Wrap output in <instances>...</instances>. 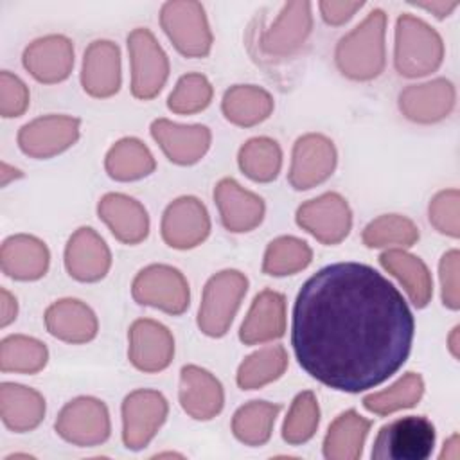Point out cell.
Here are the masks:
<instances>
[{
    "label": "cell",
    "mask_w": 460,
    "mask_h": 460,
    "mask_svg": "<svg viewBox=\"0 0 460 460\" xmlns=\"http://www.w3.org/2000/svg\"><path fill=\"white\" fill-rule=\"evenodd\" d=\"M128 358L135 368L155 374L171 365L174 338L164 323L151 318L135 320L128 331Z\"/></svg>",
    "instance_id": "2e32d148"
},
{
    "label": "cell",
    "mask_w": 460,
    "mask_h": 460,
    "mask_svg": "<svg viewBox=\"0 0 460 460\" xmlns=\"http://www.w3.org/2000/svg\"><path fill=\"white\" fill-rule=\"evenodd\" d=\"M449 350H451L453 358H458V325L453 329V332L449 336Z\"/></svg>",
    "instance_id": "f907efd6"
},
{
    "label": "cell",
    "mask_w": 460,
    "mask_h": 460,
    "mask_svg": "<svg viewBox=\"0 0 460 460\" xmlns=\"http://www.w3.org/2000/svg\"><path fill=\"white\" fill-rule=\"evenodd\" d=\"M178 399L183 411L196 420L214 419L225 404V392L216 376L208 370L185 365L180 372Z\"/></svg>",
    "instance_id": "7402d4cb"
},
{
    "label": "cell",
    "mask_w": 460,
    "mask_h": 460,
    "mask_svg": "<svg viewBox=\"0 0 460 460\" xmlns=\"http://www.w3.org/2000/svg\"><path fill=\"white\" fill-rule=\"evenodd\" d=\"M288 368V352L282 345H268L244 358L237 368L241 390H257L279 379Z\"/></svg>",
    "instance_id": "d6a6232c"
},
{
    "label": "cell",
    "mask_w": 460,
    "mask_h": 460,
    "mask_svg": "<svg viewBox=\"0 0 460 460\" xmlns=\"http://www.w3.org/2000/svg\"><path fill=\"white\" fill-rule=\"evenodd\" d=\"M280 404L268 401H250L232 417V431L246 446H262L270 440Z\"/></svg>",
    "instance_id": "836d02e7"
},
{
    "label": "cell",
    "mask_w": 460,
    "mask_h": 460,
    "mask_svg": "<svg viewBox=\"0 0 460 460\" xmlns=\"http://www.w3.org/2000/svg\"><path fill=\"white\" fill-rule=\"evenodd\" d=\"M99 217L115 239L124 244H138L149 234V216L140 201L120 192H108L97 205Z\"/></svg>",
    "instance_id": "cb8c5ba5"
},
{
    "label": "cell",
    "mask_w": 460,
    "mask_h": 460,
    "mask_svg": "<svg viewBox=\"0 0 460 460\" xmlns=\"http://www.w3.org/2000/svg\"><path fill=\"white\" fill-rule=\"evenodd\" d=\"M47 331L66 343H88L97 336L99 323L95 313L77 298H61L45 311Z\"/></svg>",
    "instance_id": "484cf974"
},
{
    "label": "cell",
    "mask_w": 460,
    "mask_h": 460,
    "mask_svg": "<svg viewBox=\"0 0 460 460\" xmlns=\"http://www.w3.org/2000/svg\"><path fill=\"white\" fill-rule=\"evenodd\" d=\"M363 244L368 248H385V246H413L419 239L417 225L401 214H385L370 221L363 234Z\"/></svg>",
    "instance_id": "f35d334b"
},
{
    "label": "cell",
    "mask_w": 460,
    "mask_h": 460,
    "mask_svg": "<svg viewBox=\"0 0 460 460\" xmlns=\"http://www.w3.org/2000/svg\"><path fill=\"white\" fill-rule=\"evenodd\" d=\"M295 217L296 225L322 244L341 243L352 228L350 207L338 192H325L302 203Z\"/></svg>",
    "instance_id": "7c38bea8"
},
{
    "label": "cell",
    "mask_w": 460,
    "mask_h": 460,
    "mask_svg": "<svg viewBox=\"0 0 460 460\" xmlns=\"http://www.w3.org/2000/svg\"><path fill=\"white\" fill-rule=\"evenodd\" d=\"M410 5L426 9L429 13H433L438 20L449 16L453 13V9H456L458 2H444V0H433V2H410Z\"/></svg>",
    "instance_id": "7dc6e473"
},
{
    "label": "cell",
    "mask_w": 460,
    "mask_h": 460,
    "mask_svg": "<svg viewBox=\"0 0 460 460\" xmlns=\"http://www.w3.org/2000/svg\"><path fill=\"white\" fill-rule=\"evenodd\" d=\"M379 262L402 284L410 302L415 307L422 309L429 304L433 295V280L422 259L401 248H390L379 255Z\"/></svg>",
    "instance_id": "f1b7e54d"
},
{
    "label": "cell",
    "mask_w": 460,
    "mask_h": 460,
    "mask_svg": "<svg viewBox=\"0 0 460 460\" xmlns=\"http://www.w3.org/2000/svg\"><path fill=\"white\" fill-rule=\"evenodd\" d=\"M365 2H349V0H323L318 4L322 18L329 25H341L352 18L356 11H359Z\"/></svg>",
    "instance_id": "f6af8a7d"
},
{
    "label": "cell",
    "mask_w": 460,
    "mask_h": 460,
    "mask_svg": "<svg viewBox=\"0 0 460 460\" xmlns=\"http://www.w3.org/2000/svg\"><path fill=\"white\" fill-rule=\"evenodd\" d=\"M221 110L228 122L241 128H252L271 115L273 97L261 86L235 84L225 92Z\"/></svg>",
    "instance_id": "4dcf8cb0"
},
{
    "label": "cell",
    "mask_w": 460,
    "mask_h": 460,
    "mask_svg": "<svg viewBox=\"0 0 460 460\" xmlns=\"http://www.w3.org/2000/svg\"><path fill=\"white\" fill-rule=\"evenodd\" d=\"M0 417L14 433L31 431L38 428L45 417V399L34 388L18 383H2Z\"/></svg>",
    "instance_id": "83f0119b"
},
{
    "label": "cell",
    "mask_w": 460,
    "mask_h": 460,
    "mask_svg": "<svg viewBox=\"0 0 460 460\" xmlns=\"http://www.w3.org/2000/svg\"><path fill=\"white\" fill-rule=\"evenodd\" d=\"M29 106V90L25 83L7 72L2 70L0 74V115L9 117H20Z\"/></svg>",
    "instance_id": "7bdbcfd3"
},
{
    "label": "cell",
    "mask_w": 460,
    "mask_h": 460,
    "mask_svg": "<svg viewBox=\"0 0 460 460\" xmlns=\"http://www.w3.org/2000/svg\"><path fill=\"white\" fill-rule=\"evenodd\" d=\"M313 250L309 244L293 235H282L273 239L262 261V271L271 277H286L302 271L311 264Z\"/></svg>",
    "instance_id": "8d00e7d4"
},
{
    "label": "cell",
    "mask_w": 460,
    "mask_h": 460,
    "mask_svg": "<svg viewBox=\"0 0 460 460\" xmlns=\"http://www.w3.org/2000/svg\"><path fill=\"white\" fill-rule=\"evenodd\" d=\"M221 223L230 232H250L261 225L266 207L261 196L241 187L234 178H223L214 189Z\"/></svg>",
    "instance_id": "603a6c76"
},
{
    "label": "cell",
    "mask_w": 460,
    "mask_h": 460,
    "mask_svg": "<svg viewBox=\"0 0 460 460\" xmlns=\"http://www.w3.org/2000/svg\"><path fill=\"white\" fill-rule=\"evenodd\" d=\"M49 359L45 343L25 334H11L0 343L2 372L38 374Z\"/></svg>",
    "instance_id": "d590c367"
},
{
    "label": "cell",
    "mask_w": 460,
    "mask_h": 460,
    "mask_svg": "<svg viewBox=\"0 0 460 460\" xmlns=\"http://www.w3.org/2000/svg\"><path fill=\"white\" fill-rule=\"evenodd\" d=\"M137 304L156 307L178 316L187 311L190 302L189 282L183 273L167 264H151L137 273L131 284Z\"/></svg>",
    "instance_id": "ba28073f"
},
{
    "label": "cell",
    "mask_w": 460,
    "mask_h": 460,
    "mask_svg": "<svg viewBox=\"0 0 460 460\" xmlns=\"http://www.w3.org/2000/svg\"><path fill=\"white\" fill-rule=\"evenodd\" d=\"M286 332V296L273 289L261 291L239 329L244 345H257L277 340Z\"/></svg>",
    "instance_id": "d4e9b609"
},
{
    "label": "cell",
    "mask_w": 460,
    "mask_h": 460,
    "mask_svg": "<svg viewBox=\"0 0 460 460\" xmlns=\"http://www.w3.org/2000/svg\"><path fill=\"white\" fill-rule=\"evenodd\" d=\"M424 394V381L420 374L406 372L390 388L370 394L363 399V406L376 415H390L399 410L413 408Z\"/></svg>",
    "instance_id": "74e56055"
},
{
    "label": "cell",
    "mask_w": 460,
    "mask_h": 460,
    "mask_svg": "<svg viewBox=\"0 0 460 460\" xmlns=\"http://www.w3.org/2000/svg\"><path fill=\"white\" fill-rule=\"evenodd\" d=\"M320 424V408L316 395L311 390L300 392L288 411V417L282 426V438L291 444L298 446L313 438Z\"/></svg>",
    "instance_id": "ab89813d"
},
{
    "label": "cell",
    "mask_w": 460,
    "mask_h": 460,
    "mask_svg": "<svg viewBox=\"0 0 460 460\" xmlns=\"http://www.w3.org/2000/svg\"><path fill=\"white\" fill-rule=\"evenodd\" d=\"M455 86L446 77L422 84H410L399 93L401 113L419 124H433L446 119L455 106Z\"/></svg>",
    "instance_id": "ac0fdd59"
},
{
    "label": "cell",
    "mask_w": 460,
    "mask_h": 460,
    "mask_svg": "<svg viewBox=\"0 0 460 460\" xmlns=\"http://www.w3.org/2000/svg\"><path fill=\"white\" fill-rule=\"evenodd\" d=\"M111 266V253L104 239L90 226L77 228L65 248V268L79 282L104 279Z\"/></svg>",
    "instance_id": "ffe728a7"
},
{
    "label": "cell",
    "mask_w": 460,
    "mask_h": 460,
    "mask_svg": "<svg viewBox=\"0 0 460 460\" xmlns=\"http://www.w3.org/2000/svg\"><path fill=\"white\" fill-rule=\"evenodd\" d=\"M386 14L374 9L349 34L340 38L334 59L340 72L354 81H370L385 70Z\"/></svg>",
    "instance_id": "7a4b0ae2"
},
{
    "label": "cell",
    "mask_w": 460,
    "mask_h": 460,
    "mask_svg": "<svg viewBox=\"0 0 460 460\" xmlns=\"http://www.w3.org/2000/svg\"><path fill=\"white\" fill-rule=\"evenodd\" d=\"M237 162L241 171L253 181H273L282 167L280 146L268 137H255L239 149Z\"/></svg>",
    "instance_id": "e575fe53"
},
{
    "label": "cell",
    "mask_w": 460,
    "mask_h": 460,
    "mask_svg": "<svg viewBox=\"0 0 460 460\" xmlns=\"http://www.w3.org/2000/svg\"><path fill=\"white\" fill-rule=\"evenodd\" d=\"M151 137L162 147L164 155L178 165L199 162L212 140L210 129L203 124H176L167 119L153 120Z\"/></svg>",
    "instance_id": "e0dca14e"
},
{
    "label": "cell",
    "mask_w": 460,
    "mask_h": 460,
    "mask_svg": "<svg viewBox=\"0 0 460 460\" xmlns=\"http://www.w3.org/2000/svg\"><path fill=\"white\" fill-rule=\"evenodd\" d=\"M458 262L460 253L458 250H449L442 255L438 264V277H440V295L442 304L453 311L460 307V295H458Z\"/></svg>",
    "instance_id": "ee69618b"
},
{
    "label": "cell",
    "mask_w": 460,
    "mask_h": 460,
    "mask_svg": "<svg viewBox=\"0 0 460 460\" xmlns=\"http://www.w3.org/2000/svg\"><path fill=\"white\" fill-rule=\"evenodd\" d=\"M336 160L338 155L331 138L320 133H307L296 138L293 146L288 180L296 190L313 189L334 172Z\"/></svg>",
    "instance_id": "4fadbf2b"
},
{
    "label": "cell",
    "mask_w": 460,
    "mask_h": 460,
    "mask_svg": "<svg viewBox=\"0 0 460 460\" xmlns=\"http://www.w3.org/2000/svg\"><path fill=\"white\" fill-rule=\"evenodd\" d=\"M212 84L203 74H185L178 79L167 99V108L178 115H192L205 110L212 101Z\"/></svg>",
    "instance_id": "60d3db41"
},
{
    "label": "cell",
    "mask_w": 460,
    "mask_h": 460,
    "mask_svg": "<svg viewBox=\"0 0 460 460\" xmlns=\"http://www.w3.org/2000/svg\"><path fill=\"white\" fill-rule=\"evenodd\" d=\"M160 25L181 56L205 58L210 52L214 38L205 9L199 2H165L160 9Z\"/></svg>",
    "instance_id": "8992f818"
},
{
    "label": "cell",
    "mask_w": 460,
    "mask_h": 460,
    "mask_svg": "<svg viewBox=\"0 0 460 460\" xmlns=\"http://www.w3.org/2000/svg\"><path fill=\"white\" fill-rule=\"evenodd\" d=\"M162 239L176 250L201 244L210 234L207 207L194 196H181L167 205L162 216Z\"/></svg>",
    "instance_id": "9a60e30c"
},
{
    "label": "cell",
    "mask_w": 460,
    "mask_h": 460,
    "mask_svg": "<svg viewBox=\"0 0 460 460\" xmlns=\"http://www.w3.org/2000/svg\"><path fill=\"white\" fill-rule=\"evenodd\" d=\"M435 426L422 415L385 424L374 440L372 460H426L435 447Z\"/></svg>",
    "instance_id": "5b68a950"
},
{
    "label": "cell",
    "mask_w": 460,
    "mask_h": 460,
    "mask_svg": "<svg viewBox=\"0 0 460 460\" xmlns=\"http://www.w3.org/2000/svg\"><path fill=\"white\" fill-rule=\"evenodd\" d=\"M50 262L49 248L34 235L16 234L4 241L0 250L2 271L14 280L41 279Z\"/></svg>",
    "instance_id": "4316f807"
},
{
    "label": "cell",
    "mask_w": 460,
    "mask_h": 460,
    "mask_svg": "<svg viewBox=\"0 0 460 460\" xmlns=\"http://www.w3.org/2000/svg\"><path fill=\"white\" fill-rule=\"evenodd\" d=\"M23 174H22V171H18V169H14V167H9L7 164H2V185L5 187L7 185V181L11 180V178H22Z\"/></svg>",
    "instance_id": "681fc988"
},
{
    "label": "cell",
    "mask_w": 460,
    "mask_h": 460,
    "mask_svg": "<svg viewBox=\"0 0 460 460\" xmlns=\"http://www.w3.org/2000/svg\"><path fill=\"white\" fill-rule=\"evenodd\" d=\"M169 406L165 397L149 388H140L122 401V442L128 449H144L165 422Z\"/></svg>",
    "instance_id": "8fae6325"
},
{
    "label": "cell",
    "mask_w": 460,
    "mask_h": 460,
    "mask_svg": "<svg viewBox=\"0 0 460 460\" xmlns=\"http://www.w3.org/2000/svg\"><path fill=\"white\" fill-rule=\"evenodd\" d=\"M104 167L110 178L117 181H133L149 176L155 171L156 162L142 140L126 137L115 142L106 153Z\"/></svg>",
    "instance_id": "1f68e13d"
},
{
    "label": "cell",
    "mask_w": 460,
    "mask_h": 460,
    "mask_svg": "<svg viewBox=\"0 0 460 460\" xmlns=\"http://www.w3.org/2000/svg\"><path fill=\"white\" fill-rule=\"evenodd\" d=\"M460 192L458 189H446L437 192L429 201V223L433 228L444 235H460Z\"/></svg>",
    "instance_id": "b9f144b4"
},
{
    "label": "cell",
    "mask_w": 460,
    "mask_h": 460,
    "mask_svg": "<svg viewBox=\"0 0 460 460\" xmlns=\"http://www.w3.org/2000/svg\"><path fill=\"white\" fill-rule=\"evenodd\" d=\"M313 29V14L309 2H288L268 25H259L255 45L266 59H284L296 54Z\"/></svg>",
    "instance_id": "52a82bcc"
},
{
    "label": "cell",
    "mask_w": 460,
    "mask_h": 460,
    "mask_svg": "<svg viewBox=\"0 0 460 460\" xmlns=\"http://www.w3.org/2000/svg\"><path fill=\"white\" fill-rule=\"evenodd\" d=\"M79 126L77 117L43 115L20 128L18 146L32 158H50L77 142Z\"/></svg>",
    "instance_id": "5bb4252c"
},
{
    "label": "cell",
    "mask_w": 460,
    "mask_h": 460,
    "mask_svg": "<svg viewBox=\"0 0 460 460\" xmlns=\"http://www.w3.org/2000/svg\"><path fill=\"white\" fill-rule=\"evenodd\" d=\"M131 61V93L149 101L160 93L169 77V58L147 29H135L128 34Z\"/></svg>",
    "instance_id": "9c48e42d"
},
{
    "label": "cell",
    "mask_w": 460,
    "mask_h": 460,
    "mask_svg": "<svg viewBox=\"0 0 460 460\" xmlns=\"http://www.w3.org/2000/svg\"><path fill=\"white\" fill-rule=\"evenodd\" d=\"M58 435L79 447L99 446L108 440L111 424L106 404L95 397H75L58 413L54 424Z\"/></svg>",
    "instance_id": "30bf717a"
},
{
    "label": "cell",
    "mask_w": 460,
    "mask_h": 460,
    "mask_svg": "<svg viewBox=\"0 0 460 460\" xmlns=\"http://www.w3.org/2000/svg\"><path fill=\"white\" fill-rule=\"evenodd\" d=\"M246 291L248 279L237 270H223L212 275L203 288L198 311L199 331L210 338L225 336Z\"/></svg>",
    "instance_id": "277c9868"
},
{
    "label": "cell",
    "mask_w": 460,
    "mask_h": 460,
    "mask_svg": "<svg viewBox=\"0 0 460 460\" xmlns=\"http://www.w3.org/2000/svg\"><path fill=\"white\" fill-rule=\"evenodd\" d=\"M0 313H2V316H0L2 327H7L13 320H16L18 304H16V298L5 288L0 289Z\"/></svg>",
    "instance_id": "bcb514c9"
},
{
    "label": "cell",
    "mask_w": 460,
    "mask_h": 460,
    "mask_svg": "<svg viewBox=\"0 0 460 460\" xmlns=\"http://www.w3.org/2000/svg\"><path fill=\"white\" fill-rule=\"evenodd\" d=\"M413 314L399 289L361 262H334L300 288L291 345L298 365L322 385L359 394L392 377L408 359Z\"/></svg>",
    "instance_id": "6da1fadb"
},
{
    "label": "cell",
    "mask_w": 460,
    "mask_h": 460,
    "mask_svg": "<svg viewBox=\"0 0 460 460\" xmlns=\"http://www.w3.org/2000/svg\"><path fill=\"white\" fill-rule=\"evenodd\" d=\"M444 59L440 34L413 14H401L395 23V70L404 77H422L435 72Z\"/></svg>",
    "instance_id": "3957f363"
},
{
    "label": "cell",
    "mask_w": 460,
    "mask_h": 460,
    "mask_svg": "<svg viewBox=\"0 0 460 460\" xmlns=\"http://www.w3.org/2000/svg\"><path fill=\"white\" fill-rule=\"evenodd\" d=\"M370 426L372 420L361 417L356 410L340 413L323 438V456L327 460H358Z\"/></svg>",
    "instance_id": "f546056e"
},
{
    "label": "cell",
    "mask_w": 460,
    "mask_h": 460,
    "mask_svg": "<svg viewBox=\"0 0 460 460\" xmlns=\"http://www.w3.org/2000/svg\"><path fill=\"white\" fill-rule=\"evenodd\" d=\"M458 460V435L455 433L446 444L440 453V460Z\"/></svg>",
    "instance_id": "c3c4849f"
},
{
    "label": "cell",
    "mask_w": 460,
    "mask_h": 460,
    "mask_svg": "<svg viewBox=\"0 0 460 460\" xmlns=\"http://www.w3.org/2000/svg\"><path fill=\"white\" fill-rule=\"evenodd\" d=\"M120 83V50L117 43L108 40L92 41L83 56L81 84L84 92L92 97L106 99L119 92Z\"/></svg>",
    "instance_id": "44dd1931"
},
{
    "label": "cell",
    "mask_w": 460,
    "mask_h": 460,
    "mask_svg": "<svg viewBox=\"0 0 460 460\" xmlns=\"http://www.w3.org/2000/svg\"><path fill=\"white\" fill-rule=\"evenodd\" d=\"M23 66L40 83H61L74 68V45L63 34L38 38L23 50Z\"/></svg>",
    "instance_id": "d6986e66"
}]
</instances>
